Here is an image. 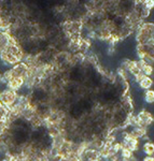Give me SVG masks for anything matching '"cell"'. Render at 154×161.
I'll return each mask as SVG.
<instances>
[{"label": "cell", "instance_id": "cell-1", "mask_svg": "<svg viewBox=\"0 0 154 161\" xmlns=\"http://www.w3.org/2000/svg\"><path fill=\"white\" fill-rule=\"evenodd\" d=\"M136 40L138 44H146L150 40L154 39V24L153 23H142L137 29Z\"/></svg>", "mask_w": 154, "mask_h": 161}, {"label": "cell", "instance_id": "cell-2", "mask_svg": "<svg viewBox=\"0 0 154 161\" xmlns=\"http://www.w3.org/2000/svg\"><path fill=\"white\" fill-rule=\"evenodd\" d=\"M137 120H138V126L137 128H144L146 129L148 126H150L154 121V117L152 114L148 111H141L138 113V115H136Z\"/></svg>", "mask_w": 154, "mask_h": 161}, {"label": "cell", "instance_id": "cell-3", "mask_svg": "<svg viewBox=\"0 0 154 161\" xmlns=\"http://www.w3.org/2000/svg\"><path fill=\"white\" fill-rule=\"evenodd\" d=\"M7 87H8V89L17 92L21 88L24 87V79L23 77H13L11 81L8 82Z\"/></svg>", "mask_w": 154, "mask_h": 161}, {"label": "cell", "instance_id": "cell-4", "mask_svg": "<svg viewBox=\"0 0 154 161\" xmlns=\"http://www.w3.org/2000/svg\"><path fill=\"white\" fill-rule=\"evenodd\" d=\"M11 34L8 31H0V53L5 49V47L9 45Z\"/></svg>", "mask_w": 154, "mask_h": 161}, {"label": "cell", "instance_id": "cell-5", "mask_svg": "<svg viewBox=\"0 0 154 161\" xmlns=\"http://www.w3.org/2000/svg\"><path fill=\"white\" fill-rule=\"evenodd\" d=\"M138 84H139V87H140L141 89L149 90L152 87V85H153V79H152V77L146 76L144 79H142Z\"/></svg>", "mask_w": 154, "mask_h": 161}, {"label": "cell", "instance_id": "cell-6", "mask_svg": "<svg viewBox=\"0 0 154 161\" xmlns=\"http://www.w3.org/2000/svg\"><path fill=\"white\" fill-rule=\"evenodd\" d=\"M127 72H128V74L134 75V77L136 76V75H138L139 73H141L140 69H139L138 66H137L136 60H131V64H129V67H128V69H127Z\"/></svg>", "mask_w": 154, "mask_h": 161}, {"label": "cell", "instance_id": "cell-7", "mask_svg": "<svg viewBox=\"0 0 154 161\" xmlns=\"http://www.w3.org/2000/svg\"><path fill=\"white\" fill-rule=\"evenodd\" d=\"M142 151L146 154V156H154V143L152 142H146L143 144V147H142Z\"/></svg>", "mask_w": 154, "mask_h": 161}, {"label": "cell", "instance_id": "cell-8", "mask_svg": "<svg viewBox=\"0 0 154 161\" xmlns=\"http://www.w3.org/2000/svg\"><path fill=\"white\" fill-rule=\"evenodd\" d=\"M144 101L146 103H154V90L153 89H149V90H146L144 92Z\"/></svg>", "mask_w": 154, "mask_h": 161}, {"label": "cell", "instance_id": "cell-9", "mask_svg": "<svg viewBox=\"0 0 154 161\" xmlns=\"http://www.w3.org/2000/svg\"><path fill=\"white\" fill-rule=\"evenodd\" d=\"M141 72L143 73L146 76H149L151 77V75L154 74V68H153V64H146V67H144L143 69L141 70Z\"/></svg>", "mask_w": 154, "mask_h": 161}, {"label": "cell", "instance_id": "cell-10", "mask_svg": "<svg viewBox=\"0 0 154 161\" xmlns=\"http://www.w3.org/2000/svg\"><path fill=\"white\" fill-rule=\"evenodd\" d=\"M121 155H122V158H123V159H129V158H131V157L134 156L133 153H131L129 149L125 148V147H122Z\"/></svg>", "mask_w": 154, "mask_h": 161}, {"label": "cell", "instance_id": "cell-11", "mask_svg": "<svg viewBox=\"0 0 154 161\" xmlns=\"http://www.w3.org/2000/svg\"><path fill=\"white\" fill-rule=\"evenodd\" d=\"M143 7L149 9L150 11L154 9V0H149V1H143Z\"/></svg>", "mask_w": 154, "mask_h": 161}, {"label": "cell", "instance_id": "cell-12", "mask_svg": "<svg viewBox=\"0 0 154 161\" xmlns=\"http://www.w3.org/2000/svg\"><path fill=\"white\" fill-rule=\"evenodd\" d=\"M143 161H154V158L151 156H146V158L143 159Z\"/></svg>", "mask_w": 154, "mask_h": 161}, {"label": "cell", "instance_id": "cell-13", "mask_svg": "<svg viewBox=\"0 0 154 161\" xmlns=\"http://www.w3.org/2000/svg\"><path fill=\"white\" fill-rule=\"evenodd\" d=\"M1 23H2V16H0V25H1Z\"/></svg>", "mask_w": 154, "mask_h": 161}, {"label": "cell", "instance_id": "cell-14", "mask_svg": "<svg viewBox=\"0 0 154 161\" xmlns=\"http://www.w3.org/2000/svg\"><path fill=\"white\" fill-rule=\"evenodd\" d=\"M1 76H2V74H1V72H0V79H1Z\"/></svg>", "mask_w": 154, "mask_h": 161}, {"label": "cell", "instance_id": "cell-15", "mask_svg": "<svg viewBox=\"0 0 154 161\" xmlns=\"http://www.w3.org/2000/svg\"><path fill=\"white\" fill-rule=\"evenodd\" d=\"M0 142H1V136H0Z\"/></svg>", "mask_w": 154, "mask_h": 161}]
</instances>
